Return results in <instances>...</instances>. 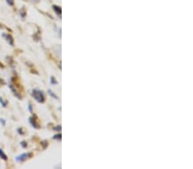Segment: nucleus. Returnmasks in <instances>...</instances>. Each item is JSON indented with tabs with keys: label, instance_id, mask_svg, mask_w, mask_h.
Returning a JSON list of instances; mask_svg holds the SVG:
<instances>
[{
	"label": "nucleus",
	"instance_id": "obj_10",
	"mask_svg": "<svg viewBox=\"0 0 193 169\" xmlns=\"http://www.w3.org/2000/svg\"><path fill=\"white\" fill-rule=\"evenodd\" d=\"M0 103L2 104V105L3 106V107H6V105H7V103H6V102H4V101H3V99L2 97H0Z\"/></svg>",
	"mask_w": 193,
	"mask_h": 169
},
{
	"label": "nucleus",
	"instance_id": "obj_2",
	"mask_svg": "<svg viewBox=\"0 0 193 169\" xmlns=\"http://www.w3.org/2000/svg\"><path fill=\"white\" fill-rule=\"evenodd\" d=\"M32 154L31 153H24V154H21L20 155L17 156V162H24L26 161L27 159H28L29 157H31Z\"/></svg>",
	"mask_w": 193,
	"mask_h": 169
},
{
	"label": "nucleus",
	"instance_id": "obj_8",
	"mask_svg": "<svg viewBox=\"0 0 193 169\" xmlns=\"http://www.w3.org/2000/svg\"><path fill=\"white\" fill-rule=\"evenodd\" d=\"M53 138L54 139H57V140H61V134H58V135H55L53 136Z\"/></svg>",
	"mask_w": 193,
	"mask_h": 169
},
{
	"label": "nucleus",
	"instance_id": "obj_6",
	"mask_svg": "<svg viewBox=\"0 0 193 169\" xmlns=\"http://www.w3.org/2000/svg\"><path fill=\"white\" fill-rule=\"evenodd\" d=\"M0 157H1L3 160H4V161H7V159H8L7 155L4 154V152H3L2 149H0Z\"/></svg>",
	"mask_w": 193,
	"mask_h": 169
},
{
	"label": "nucleus",
	"instance_id": "obj_4",
	"mask_svg": "<svg viewBox=\"0 0 193 169\" xmlns=\"http://www.w3.org/2000/svg\"><path fill=\"white\" fill-rule=\"evenodd\" d=\"M29 121H30L31 125L34 127V128H40V126H39L38 122H37V121H36L34 119V117H31V118L29 119Z\"/></svg>",
	"mask_w": 193,
	"mask_h": 169
},
{
	"label": "nucleus",
	"instance_id": "obj_15",
	"mask_svg": "<svg viewBox=\"0 0 193 169\" xmlns=\"http://www.w3.org/2000/svg\"><path fill=\"white\" fill-rule=\"evenodd\" d=\"M33 2H34V3H37V2H39V0H32Z\"/></svg>",
	"mask_w": 193,
	"mask_h": 169
},
{
	"label": "nucleus",
	"instance_id": "obj_5",
	"mask_svg": "<svg viewBox=\"0 0 193 169\" xmlns=\"http://www.w3.org/2000/svg\"><path fill=\"white\" fill-rule=\"evenodd\" d=\"M52 8H53V10H55V12H56L59 16H61V8H59V6H56V5H53Z\"/></svg>",
	"mask_w": 193,
	"mask_h": 169
},
{
	"label": "nucleus",
	"instance_id": "obj_3",
	"mask_svg": "<svg viewBox=\"0 0 193 169\" xmlns=\"http://www.w3.org/2000/svg\"><path fill=\"white\" fill-rule=\"evenodd\" d=\"M3 36L5 38V40L8 41V43L10 44V45H14V40H13V38L10 35V34H3Z\"/></svg>",
	"mask_w": 193,
	"mask_h": 169
},
{
	"label": "nucleus",
	"instance_id": "obj_1",
	"mask_svg": "<svg viewBox=\"0 0 193 169\" xmlns=\"http://www.w3.org/2000/svg\"><path fill=\"white\" fill-rule=\"evenodd\" d=\"M32 96L38 103H44L45 102V95H44L42 91L34 89V90L32 91Z\"/></svg>",
	"mask_w": 193,
	"mask_h": 169
},
{
	"label": "nucleus",
	"instance_id": "obj_16",
	"mask_svg": "<svg viewBox=\"0 0 193 169\" xmlns=\"http://www.w3.org/2000/svg\"><path fill=\"white\" fill-rule=\"evenodd\" d=\"M3 26H2V25L0 24V28H3Z\"/></svg>",
	"mask_w": 193,
	"mask_h": 169
},
{
	"label": "nucleus",
	"instance_id": "obj_7",
	"mask_svg": "<svg viewBox=\"0 0 193 169\" xmlns=\"http://www.w3.org/2000/svg\"><path fill=\"white\" fill-rule=\"evenodd\" d=\"M48 92H49V94H50V95H51L52 97H54V98H56V99H59V97H57V96H56V95H55V94H54V93H53L52 91H51V90H49V91H48Z\"/></svg>",
	"mask_w": 193,
	"mask_h": 169
},
{
	"label": "nucleus",
	"instance_id": "obj_9",
	"mask_svg": "<svg viewBox=\"0 0 193 169\" xmlns=\"http://www.w3.org/2000/svg\"><path fill=\"white\" fill-rule=\"evenodd\" d=\"M51 82H52V84H58V81L56 80V79L54 77H51Z\"/></svg>",
	"mask_w": 193,
	"mask_h": 169
},
{
	"label": "nucleus",
	"instance_id": "obj_12",
	"mask_svg": "<svg viewBox=\"0 0 193 169\" xmlns=\"http://www.w3.org/2000/svg\"><path fill=\"white\" fill-rule=\"evenodd\" d=\"M53 130H54V131H61V127H59H59H54V128H53Z\"/></svg>",
	"mask_w": 193,
	"mask_h": 169
},
{
	"label": "nucleus",
	"instance_id": "obj_13",
	"mask_svg": "<svg viewBox=\"0 0 193 169\" xmlns=\"http://www.w3.org/2000/svg\"><path fill=\"white\" fill-rule=\"evenodd\" d=\"M21 145H22V146H23V147H26V146H27V144H25V143H23V142H22V143H21Z\"/></svg>",
	"mask_w": 193,
	"mask_h": 169
},
{
	"label": "nucleus",
	"instance_id": "obj_14",
	"mask_svg": "<svg viewBox=\"0 0 193 169\" xmlns=\"http://www.w3.org/2000/svg\"><path fill=\"white\" fill-rule=\"evenodd\" d=\"M1 122H2L3 125H4V120L3 119H1Z\"/></svg>",
	"mask_w": 193,
	"mask_h": 169
},
{
	"label": "nucleus",
	"instance_id": "obj_11",
	"mask_svg": "<svg viewBox=\"0 0 193 169\" xmlns=\"http://www.w3.org/2000/svg\"><path fill=\"white\" fill-rule=\"evenodd\" d=\"M6 2H7V3H8V4H9V5H10V6L14 5V0H6Z\"/></svg>",
	"mask_w": 193,
	"mask_h": 169
}]
</instances>
